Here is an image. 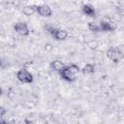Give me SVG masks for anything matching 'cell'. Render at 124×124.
Returning <instances> with one entry per match:
<instances>
[{"instance_id": "cell-1", "label": "cell", "mask_w": 124, "mask_h": 124, "mask_svg": "<svg viewBox=\"0 0 124 124\" xmlns=\"http://www.w3.org/2000/svg\"><path fill=\"white\" fill-rule=\"evenodd\" d=\"M107 56L109 60H111L114 63H118L122 57H123V53L121 52V50L118 47H110L108 51H107Z\"/></svg>"}, {"instance_id": "cell-2", "label": "cell", "mask_w": 124, "mask_h": 124, "mask_svg": "<svg viewBox=\"0 0 124 124\" xmlns=\"http://www.w3.org/2000/svg\"><path fill=\"white\" fill-rule=\"evenodd\" d=\"M17 79L22 83H31L33 81V76L26 69H20L16 74Z\"/></svg>"}, {"instance_id": "cell-3", "label": "cell", "mask_w": 124, "mask_h": 124, "mask_svg": "<svg viewBox=\"0 0 124 124\" xmlns=\"http://www.w3.org/2000/svg\"><path fill=\"white\" fill-rule=\"evenodd\" d=\"M48 32L50 33V35L58 40V41H63L65 40L67 37H68V32L66 30H63V29H57V28H49L48 29Z\"/></svg>"}, {"instance_id": "cell-4", "label": "cell", "mask_w": 124, "mask_h": 124, "mask_svg": "<svg viewBox=\"0 0 124 124\" xmlns=\"http://www.w3.org/2000/svg\"><path fill=\"white\" fill-rule=\"evenodd\" d=\"M14 29L17 34H19L21 36H27L29 34V28H28L27 24L25 22H22V21L16 22L14 25Z\"/></svg>"}, {"instance_id": "cell-5", "label": "cell", "mask_w": 124, "mask_h": 124, "mask_svg": "<svg viewBox=\"0 0 124 124\" xmlns=\"http://www.w3.org/2000/svg\"><path fill=\"white\" fill-rule=\"evenodd\" d=\"M59 73H60V77H61L64 80H66V81L72 82V81H74V80L76 79V74L72 73L67 67H65V68H64L62 71H60Z\"/></svg>"}, {"instance_id": "cell-6", "label": "cell", "mask_w": 124, "mask_h": 124, "mask_svg": "<svg viewBox=\"0 0 124 124\" xmlns=\"http://www.w3.org/2000/svg\"><path fill=\"white\" fill-rule=\"evenodd\" d=\"M37 13L42 16H50L51 14H52L50 7L48 5H46V4H43V5L37 6Z\"/></svg>"}, {"instance_id": "cell-7", "label": "cell", "mask_w": 124, "mask_h": 124, "mask_svg": "<svg viewBox=\"0 0 124 124\" xmlns=\"http://www.w3.org/2000/svg\"><path fill=\"white\" fill-rule=\"evenodd\" d=\"M100 26H101V30L104 32L107 31H113L116 29V24L113 21L110 20H103L100 22Z\"/></svg>"}, {"instance_id": "cell-8", "label": "cell", "mask_w": 124, "mask_h": 124, "mask_svg": "<svg viewBox=\"0 0 124 124\" xmlns=\"http://www.w3.org/2000/svg\"><path fill=\"white\" fill-rule=\"evenodd\" d=\"M81 11L83 14H85L88 16H95V9L93 8V6L89 5V4H84L81 7Z\"/></svg>"}, {"instance_id": "cell-9", "label": "cell", "mask_w": 124, "mask_h": 124, "mask_svg": "<svg viewBox=\"0 0 124 124\" xmlns=\"http://www.w3.org/2000/svg\"><path fill=\"white\" fill-rule=\"evenodd\" d=\"M22 13H23L25 16H32V15H34L35 13H37V6H35V5H27V6L23 7Z\"/></svg>"}, {"instance_id": "cell-10", "label": "cell", "mask_w": 124, "mask_h": 124, "mask_svg": "<svg viewBox=\"0 0 124 124\" xmlns=\"http://www.w3.org/2000/svg\"><path fill=\"white\" fill-rule=\"evenodd\" d=\"M50 67H51L52 70H54V71H56V72H60V71H62L66 66H65L64 63L61 62L60 60H54V61L51 62Z\"/></svg>"}, {"instance_id": "cell-11", "label": "cell", "mask_w": 124, "mask_h": 124, "mask_svg": "<svg viewBox=\"0 0 124 124\" xmlns=\"http://www.w3.org/2000/svg\"><path fill=\"white\" fill-rule=\"evenodd\" d=\"M88 29L90 31H93V32H100L102 31L101 30V26H100V23H95V22H89L88 25H87Z\"/></svg>"}, {"instance_id": "cell-12", "label": "cell", "mask_w": 124, "mask_h": 124, "mask_svg": "<svg viewBox=\"0 0 124 124\" xmlns=\"http://www.w3.org/2000/svg\"><path fill=\"white\" fill-rule=\"evenodd\" d=\"M94 70H95L94 65L88 63V64H86V65L82 68V73H83V74H92V73H94Z\"/></svg>"}, {"instance_id": "cell-13", "label": "cell", "mask_w": 124, "mask_h": 124, "mask_svg": "<svg viewBox=\"0 0 124 124\" xmlns=\"http://www.w3.org/2000/svg\"><path fill=\"white\" fill-rule=\"evenodd\" d=\"M72 73H74V74H78V72H79V68H78V65H76V64H71V65H68V66H66Z\"/></svg>"}, {"instance_id": "cell-14", "label": "cell", "mask_w": 124, "mask_h": 124, "mask_svg": "<svg viewBox=\"0 0 124 124\" xmlns=\"http://www.w3.org/2000/svg\"><path fill=\"white\" fill-rule=\"evenodd\" d=\"M5 113H6V109H5L3 107H1V108H0V116H1V117L4 116Z\"/></svg>"}]
</instances>
